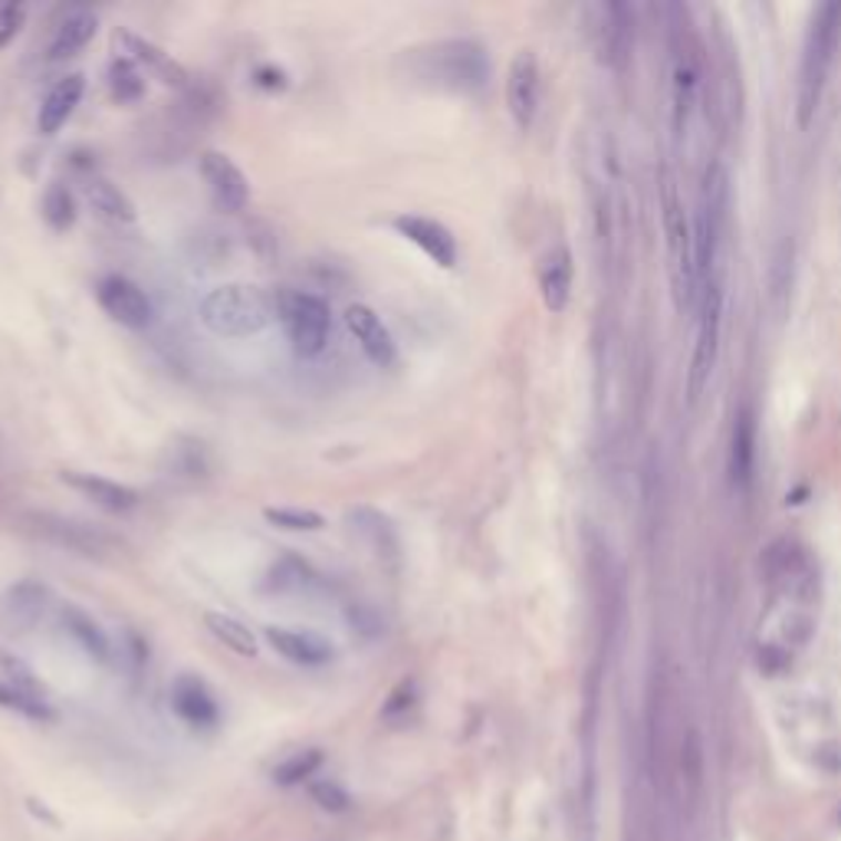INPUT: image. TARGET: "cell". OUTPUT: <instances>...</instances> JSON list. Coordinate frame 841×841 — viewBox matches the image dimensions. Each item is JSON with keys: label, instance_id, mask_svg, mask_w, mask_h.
<instances>
[{"label": "cell", "instance_id": "obj_1", "mask_svg": "<svg viewBox=\"0 0 841 841\" xmlns=\"http://www.w3.org/2000/svg\"><path fill=\"white\" fill-rule=\"evenodd\" d=\"M766 608L756 625V664L766 674L792 667L819 615V565L799 540H776L762 553Z\"/></svg>", "mask_w": 841, "mask_h": 841}, {"label": "cell", "instance_id": "obj_2", "mask_svg": "<svg viewBox=\"0 0 841 841\" xmlns=\"http://www.w3.org/2000/svg\"><path fill=\"white\" fill-rule=\"evenodd\" d=\"M674 20L667 27V76H670V122L677 142L690 152L697 142V125L710 115V66L704 43L687 20L684 7L667 10Z\"/></svg>", "mask_w": 841, "mask_h": 841}, {"label": "cell", "instance_id": "obj_3", "mask_svg": "<svg viewBox=\"0 0 841 841\" xmlns=\"http://www.w3.org/2000/svg\"><path fill=\"white\" fill-rule=\"evenodd\" d=\"M398 76L408 86L470 95L486 86L490 60L476 40L448 37V40H431V43H418L411 50H401Z\"/></svg>", "mask_w": 841, "mask_h": 841}, {"label": "cell", "instance_id": "obj_4", "mask_svg": "<svg viewBox=\"0 0 841 841\" xmlns=\"http://www.w3.org/2000/svg\"><path fill=\"white\" fill-rule=\"evenodd\" d=\"M201 326L220 339H250L280 319V293L254 283H227L201 299Z\"/></svg>", "mask_w": 841, "mask_h": 841}, {"label": "cell", "instance_id": "obj_5", "mask_svg": "<svg viewBox=\"0 0 841 841\" xmlns=\"http://www.w3.org/2000/svg\"><path fill=\"white\" fill-rule=\"evenodd\" d=\"M660 217H664V244H667V270L680 309L697 306L700 293V264H697V227L694 214L684 204V194L674 175L660 182Z\"/></svg>", "mask_w": 841, "mask_h": 841}, {"label": "cell", "instance_id": "obj_6", "mask_svg": "<svg viewBox=\"0 0 841 841\" xmlns=\"http://www.w3.org/2000/svg\"><path fill=\"white\" fill-rule=\"evenodd\" d=\"M841 47V3H822L812 13L809 33H806V47H802V63H799V125L809 129V122L816 119L822 95L829 86L835 57Z\"/></svg>", "mask_w": 841, "mask_h": 841}, {"label": "cell", "instance_id": "obj_7", "mask_svg": "<svg viewBox=\"0 0 841 841\" xmlns=\"http://www.w3.org/2000/svg\"><path fill=\"white\" fill-rule=\"evenodd\" d=\"M724 274H710L700 283V296H697V339H694V359H690V372H687V394L690 401H697L714 375L717 356H720V332H724Z\"/></svg>", "mask_w": 841, "mask_h": 841}, {"label": "cell", "instance_id": "obj_8", "mask_svg": "<svg viewBox=\"0 0 841 841\" xmlns=\"http://www.w3.org/2000/svg\"><path fill=\"white\" fill-rule=\"evenodd\" d=\"M280 322L293 352L302 359H316L332 332L329 302L302 289H280Z\"/></svg>", "mask_w": 841, "mask_h": 841}, {"label": "cell", "instance_id": "obj_9", "mask_svg": "<svg viewBox=\"0 0 841 841\" xmlns=\"http://www.w3.org/2000/svg\"><path fill=\"white\" fill-rule=\"evenodd\" d=\"M585 30L602 63L622 66L632 50V20L622 3H592L585 7Z\"/></svg>", "mask_w": 841, "mask_h": 841}, {"label": "cell", "instance_id": "obj_10", "mask_svg": "<svg viewBox=\"0 0 841 841\" xmlns=\"http://www.w3.org/2000/svg\"><path fill=\"white\" fill-rule=\"evenodd\" d=\"M95 299H99L102 312L112 322H119V326H125L132 332H142V329L152 326V316H155L152 299H148V293L139 283L129 280V277H119V274L102 277L99 286H95Z\"/></svg>", "mask_w": 841, "mask_h": 841}, {"label": "cell", "instance_id": "obj_11", "mask_svg": "<svg viewBox=\"0 0 841 841\" xmlns=\"http://www.w3.org/2000/svg\"><path fill=\"white\" fill-rule=\"evenodd\" d=\"M540 93H543V83H540V63L530 50L516 53L513 63H510V73H506V105H510V115L513 122L526 132L533 122H536V112H540Z\"/></svg>", "mask_w": 841, "mask_h": 841}, {"label": "cell", "instance_id": "obj_12", "mask_svg": "<svg viewBox=\"0 0 841 841\" xmlns=\"http://www.w3.org/2000/svg\"><path fill=\"white\" fill-rule=\"evenodd\" d=\"M201 175H204L207 191H211V197H214V204H217L220 211L237 214V211L247 207V201H250V182H247V175L237 168V162H234L230 155L214 152V148L204 152V155H201Z\"/></svg>", "mask_w": 841, "mask_h": 841}, {"label": "cell", "instance_id": "obj_13", "mask_svg": "<svg viewBox=\"0 0 841 841\" xmlns=\"http://www.w3.org/2000/svg\"><path fill=\"white\" fill-rule=\"evenodd\" d=\"M394 230L404 240H411L424 257H431L438 267L451 270L458 264V240H454V234L441 220L424 217V214H398L394 217Z\"/></svg>", "mask_w": 841, "mask_h": 841}, {"label": "cell", "instance_id": "obj_14", "mask_svg": "<svg viewBox=\"0 0 841 841\" xmlns=\"http://www.w3.org/2000/svg\"><path fill=\"white\" fill-rule=\"evenodd\" d=\"M346 329L352 332V339L359 342V349L366 352V359L378 369H391L398 362V342L388 332V326L381 322V316L372 306H349L346 309Z\"/></svg>", "mask_w": 841, "mask_h": 841}, {"label": "cell", "instance_id": "obj_15", "mask_svg": "<svg viewBox=\"0 0 841 841\" xmlns=\"http://www.w3.org/2000/svg\"><path fill=\"white\" fill-rule=\"evenodd\" d=\"M115 43H122L125 60H132L135 66L148 70L152 80H162L165 86H175V90H187L191 86V76H187L185 66L178 60H172V53H165L152 40L139 37L132 30H115Z\"/></svg>", "mask_w": 841, "mask_h": 841}, {"label": "cell", "instance_id": "obj_16", "mask_svg": "<svg viewBox=\"0 0 841 841\" xmlns=\"http://www.w3.org/2000/svg\"><path fill=\"white\" fill-rule=\"evenodd\" d=\"M60 480H63L70 490H76L80 496H86L90 503H95L99 510H105V513H129V510H135V506L142 503V493H139V490H132V486H125V483H119V480H109V476H102V473L63 470Z\"/></svg>", "mask_w": 841, "mask_h": 841}, {"label": "cell", "instance_id": "obj_17", "mask_svg": "<svg viewBox=\"0 0 841 841\" xmlns=\"http://www.w3.org/2000/svg\"><path fill=\"white\" fill-rule=\"evenodd\" d=\"M30 523L43 540H50L57 546H66V550H76L83 556H99V553L109 550V536L93 530V526H86V523H80V520L57 516V513H33Z\"/></svg>", "mask_w": 841, "mask_h": 841}, {"label": "cell", "instance_id": "obj_18", "mask_svg": "<svg viewBox=\"0 0 841 841\" xmlns=\"http://www.w3.org/2000/svg\"><path fill=\"white\" fill-rule=\"evenodd\" d=\"M172 710L194 730H214L220 724V707L214 694L207 690L201 677H191V674H182L172 684Z\"/></svg>", "mask_w": 841, "mask_h": 841}, {"label": "cell", "instance_id": "obj_19", "mask_svg": "<svg viewBox=\"0 0 841 841\" xmlns=\"http://www.w3.org/2000/svg\"><path fill=\"white\" fill-rule=\"evenodd\" d=\"M346 523H349V530L372 550L378 560L398 565V560H401V540H398L394 523L384 513H378L372 506H352V510H346Z\"/></svg>", "mask_w": 841, "mask_h": 841}, {"label": "cell", "instance_id": "obj_20", "mask_svg": "<svg viewBox=\"0 0 841 841\" xmlns=\"http://www.w3.org/2000/svg\"><path fill=\"white\" fill-rule=\"evenodd\" d=\"M264 635L277 655L286 657L289 664H299V667H322L336 655V648L322 635L306 632V628H267Z\"/></svg>", "mask_w": 841, "mask_h": 841}, {"label": "cell", "instance_id": "obj_21", "mask_svg": "<svg viewBox=\"0 0 841 841\" xmlns=\"http://www.w3.org/2000/svg\"><path fill=\"white\" fill-rule=\"evenodd\" d=\"M0 707L30 717V720H53L57 710L50 707V700L43 697V690L33 684V677L23 667H10V677L0 680Z\"/></svg>", "mask_w": 841, "mask_h": 841}, {"label": "cell", "instance_id": "obj_22", "mask_svg": "<svg viewBox=\"0 0 841 841\" xmlns=\"http://www.w3.org/2000/svg\"><path fill=\"white\" fill-rule=\"evenodd\" d=\"M86 93V83H83V76L80 73H73V76H63L47 99H43V105H40V115H37V129H40V135H57L66 122H70V115L76 112V105H80V99Z\"/></svg>", "mask_w": 841, "mask_h": 841}, {"label": "cell", "instance_id": "obj_23", "mask_svg": "<svg viewBox=\"0 0 841 841\" xmlns=\"http://www.w3.org/2000/svg\"><path fill=\"white\" fill-rule=\"evenodd\" d=\"M572 277H575V267H572V254L565 247H556L546 254L543 267H540V293H543V302L553 309V312H562L572 299Z\"/></svg>", "mask_w": 841, "mask_h": 841}, {"label": "cell", "instance_id": "obj_24", "mask_svg": "<svg viewBox=\"0 0 841 841\" xmlns=\"http://www.w3.org/2000/svg\"><path fill=\"white\" fill-rule=\"evenodd\" d=\"M752 461H756V428L752 414L743 408L734 424V441H730V483L737 493H747L752 483Z\"/></svg>", "mask_w": 841, "mask_h": 841}, {"label": "cell", "instance_id": "obj_25", "mask_svg": "<svg viewBox=\"0 0 841 841\" xmlns=\"http://www.w3.org/2000/svg\"><path fill=\"white\" fill-rule=\"evenodd\" d=\"M47 605H50V588L40 585V582H20L7 592L3 598V615L20 625V628H30L37 625L43 615H47Z\"/></svg>", "mask_w": 841, "mask_h": 841}, {"label": "cell", "instance_id": "obj_26", "mask_svg": "<svg viewBox=\"0 0 841 841\" xmlns=\"http://www.w3.org/2000/svg\"><path fill=\"white\" fill-rule=\"evenodd\" d=\"M95 20L93 10H73L63 17V23L57 27L53 40H50V60H66V57H76L90 40L95 37Z\"/></svg>", "mask_w": 841, "mask_h": 841}, {"label": "cell", "instance_id": "obj_27", "mask_svg": "<svg viewBox=\"0 0 841 841\" xmlns=\"http://www.w3.org/2000/svg\"><path fill=\"white\" fill-rule=\"evenodd\" d=\"M86 197H90L95 214L109 224H132L135 220L132 197L119 185H112L109 178H90L86 182Z\"/></svg>", "mask_w": 841, "mask_h": 841}, {"label": "cell", "instance_id": "obj_28", "mask_svg": "<svg viewBox=\"0 0 841 841\" xmlns=\"http://www.w3.org/2000/svg\"><path fill=\"white\" fill-rule=\"evenodd\" d=\"M60 622H63V628L70 632V638H76L80 648L93 657V660H109V652H112V648H109L105 632L95 625L93 618H90L80 605H63V608H60Z\"/></svg>", "mask_w": 841, "mask_h": 841}, {"label": "cell", "instance_id": "obj_29", "mask_svg": "<svg viewBox=\"0 0 841 841\" xmlns=\"http://www.w3.org/2000/svg\"><path fill=\"white\" fill-rule=\"evenodd\" d=\"M204 625H207V632H211L224 648H230L234 655L257 657V652H260L257 635H254L244 622H237V618H230V615L207 612V615H204Z\"/></svg>", "mask_w": 841, "mask_h": 841}, {"label": "cell", "instance_id": "obj_30", "mask_svg": "<svg viewBox=\"0 0 841 841\" xmlns=\"http://www.w3.org/2000/svg\"><path fill=\"white\" fill-rule=\"evenodd\" d=\"M312 568L306 565L302 560H296V556H283L270 565V572H267V592H302V588H309L312 585Z\"/></svg>", "mask_w": 841, "mask_h": 841}, {"label": "cell", "instance_id": "obj_31", "mask_svg": "<svg viewBox=\"0 0 841 841\" xmlns=\"http://www.w3.org/2000/svg\"><path fill=\"white\" fill-rule=\"evenodd\" d=\"M43 220L57 234H63V230H70L76 224V197H73V191L63 185V182H53V185L47 187V194H43Z\"/></svg>", "mask_w": 841, "mask_h": 841}, {"label": "cell", "instance_id": "obj_32", "mask_svg": "<svg viewBox=\"0 0 841 841\" xmlns=\"http://www.w3.org/2000/svg\"><path fill=\"white\" fill-rule=\"evenodd\" d=\"M267 523L277 530H289V533H319L326 526V516L316 510H299V506H270L264 510Z\"/></svg>", "mask_w": 841, "mask_h": 841}, {"label": "cell", "instance_id": "obj_33", "mask_svg": "<svg viewBox=\"0 0 841 841\" xmlns=\"http://www.w3.org/2000/svg\"><path fill=\"white\" fill-rule=\"evenodd\" d=\"M109 90H112V95L119 102H135V99H142V93H145V76L139 73V66L132 60L119 57L109 66Z\"/></svg>", "mask_w": 841, "mask_h": 841}, {"label": "cell", "instance_id": "obj_34", "mask_svg": "<svg viewBox=\"0 0 841 841\" xmlns=\"http://www.w3.org/2000/svg\"><path fill=\"white\" fill-rule=\"evenodd\" d=\"M322 749H302V752H293L286 762H280L277 769H274V779L280 782V786H296V782H302V779H309L319 766H322Z\"/></svg>", "mask_w": 841, "mask_h": 841}, {"label": "cell", "instance_id": "obj_35", "mask_svg": "<svg viewBox=\"0 0 841 841\" xmlns=\"http://www.w3.org/2000/svg\"><path fill=\"white\" fill-rule=\"evenodd\" d=\"M312 799L319 802V809H326V812H346L349 809V792L346 789H339L336 782H316L312 786Z\"/></svg>", "mask_w": 841, "mask_h": 841}, {"label": "cell", "instance_id": "obj_36", "mask_svg": "<svg viewBox=\"0 0 841 841\" xmlns=\"http://www.w3.org/2000/svg\"><path fill=\"white\" fill-rule=\"evenodd\" d=\"M414 700H418V690H414V684L411 680H401L398 684V690L388 697V704H384V717L391 720V717H404L411 707H414Z\"/></svg>", "mask_w": 841, "mask_h": 841}, {"label": "cell", "instance_id": "obj_37", "mask_svg": "<svg viewBox=\"0 0 841 841\" xmlns=\"http://www.w3.org/2000/svg\"><path fill=\"white\" fill-rule=\"evenodd\" d=\"M23 27V7L20 3H0V50L20 33Z\"/></svg>", "mask_w": 841, "mask_h": 841}]
</instances>
